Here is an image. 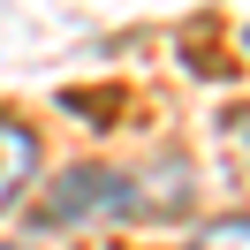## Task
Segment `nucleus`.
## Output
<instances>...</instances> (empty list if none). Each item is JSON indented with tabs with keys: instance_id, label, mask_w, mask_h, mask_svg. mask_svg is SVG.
Segmentation results:
<instances>
[{
	"instance_id": "nucleus-1",
	"label": "nucleus",
	"mask_w": 250,
	"mask_h": 250,
	"mask_svg": "<svg viewBox=\"0 0 250 250\" xmlns=\"http://www.w3.org/2000/svg\"><path fill=\"white\" fill-rule=\"evenodd\" d=\"M137 182L129 174H106V167H76L68 182H53V197H46V220L61 228V220H91V212H137Z\"/></svg>"
},
{
	"instance_id": "nucleus-2",
	"label": "nucleus",
	"mask_w": 250,
	"mask_h": 250,
	"mask_svg": "<svg viewBox=\"0 0 250 250\" xmlns=\"http://www.w3.org/2000/svg\"><path fill=\"white\" fill-rule=\"evenodd\" d=\"M31 174H38V137L23 122H0V212L31 189Z\"/></svg>"
},
{
	"instance_id": "nucleus-3",
	"label": "nucleus",
	"mask_w": 250,
	"mask_h": 250,
	"mask_svg": "<svg viewBox=\"0 0 250 250\" xmlns=\"http://www.w3.org/2000/svg\"><path fill=\"white\" fill-rule=\"evenodd\" d=\"M189 250H250V212H228V220H205L189 235Z\"/></svg>"
},
{
	"instance_id": "nucleus-4",
	"label": "nucleus",
	"mask_w": 250,
	"mask_h": 250,
	"mask_svg": "<svg viewBox=\"0 0 250 250\" xmlns=\"http://www.w3.org/2000/svg\"><path fill=\"white\" fill-rule=\"evenodd\" d=\"M243 137H250V106H243Z\"/></svg>"
}]
</instances>
